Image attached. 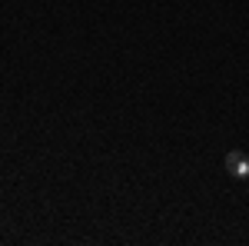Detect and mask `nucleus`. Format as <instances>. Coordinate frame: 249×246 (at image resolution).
<instances>
[{"mask_svg":"<svg viewBox=\"0 0 249 246\" xmlns=\"http://www.w3.org/2000/svg\"><path fill=\"white\" fill-rule=\"evenodd\" d=\"M226 170H230V176H236V180H246L249 176V156L239 150H232L230 156H226Z\"/></svg>","mask_w":249,"mask_h":246,"instance_id":"obj_1","label":"nucleus"}]
</instances>
